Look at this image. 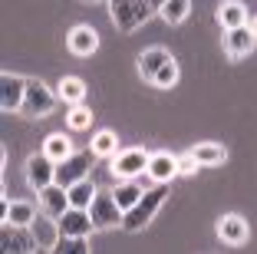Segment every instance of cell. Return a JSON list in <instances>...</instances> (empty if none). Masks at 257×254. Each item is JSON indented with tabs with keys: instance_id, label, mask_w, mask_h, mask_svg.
Instances as JSON below:
<instances>
[{
	"instance_id": "obj_1",
	"label": "cell",
	"mask_w": 257,
	"mask_h": 254,
	"mask_svg": "<svg viewBox=\"0 0 257 254\" xmlns=\"http://www.w3.org/2000/svg\"><path fill=\"white\" fill-rule=\"evenodd\" d=\"M165 195H168V182H155L152 188H145V195L125 211V218H122V228H125V231H132V234L142 231L145 224L159 215L162 202H165Z\"/></svg>"
},
{
	"instance_id": "obj_2",
	"label": "cell",
	"mask_w": 257,
	"mask_h": 254,
	"mask_svg": "<svg viewBox=\"0 0 257 254\" xmlns=\"http://www.w3.org/2000/svg\"><path fill=\"white\" fill-rule=\"evenodd\" d=\"M155 10L149 7V0H109V17H112L119 33H132L139 30Z\"/></svg>"
},
{
	"instance_id": "obj_3",
	"label": "cell",
	"mask_w": 257,
	"mask_h": 254,
	"mask_svg": "<svg viewBox=\"0 0 257 254\" xmlns=\"http://www.w3.org/2000/svg\"><path fill=\"white\" fill-rule=\"evenodd\" d=\"M60 93H53L43 79H27V96H23V116L30 119H43L56 109Z\"/></svg>"
},
{
	"instance_id": "obj_4",
	"label": "cell",
	"mask_w": 257,
	"mask_h": 254,
	"mask_svg": "<svg viewBox=\"0 0 257 254\" xmlns=\"http://www.w3.org/2000/svg\"><path fill=\"white\" fill-rule=\"evenodd\" d=\"M96 158H99L96 152L86 149V152H73V155H66L63 162H56V185L69 188V185H76L79 179H89V168H92Z\"/></svg>"
},
{
	"instance_id": "obj_5",
	"label": "cell",
	"mask_w": 257,
	"mask_h": 254,
	"mask_svg": "<svg viewBox=\"0 0 257 254\" xmlns=\"http://www.w3.org/2000/svg\"><path fill=\"white\" fill-rule=\"evenodd\" d=\"M149 158H152V152H145V149H119L112 155V168L109 172L115 175V182L139 179L142 172H149Z\"/></svg>"
},
{
	"instance_id": "obj_6",
	"label": "cell",
	"mask_w": 257,
	"mask_h": 254,
	"mask_svg": "<svg viewBox=\"0 0 257 254\" xmlns=\"http://www.w3.org/2000/svg\"><path fill=\"white\" fill-rule=\"evenodd\" d=\"M0 247H4V251H14V254H30V251L40 247V241H37L30 224L4 221V228H0Z\"/></svg>"
},
{
	"instance_id": "obj_7",
	"label": "cell",
	"mask_w": 257,
	"mask_h": 254,
	"mask_svg": "<svg viewBox=\"0 0 257 254\" xmlns=\"http://www.w3.org/2000/svg\"><path fill=\"white\" fill-rule=\"evenodd\" d=\"M23 175H27V185H30L33 192H43L46 185H53V182H56V162L46 155V152H37V155L27 158Z\"/></svg>"
},
{
	"instance_id": "obj_8",
	"label": "cell",
	"mask_w": 257,
	"mask_h": 254,
	"mask_svg": "<svg viewBox=\"0 0 257 254\" xmlns=\"http://www.w3.org/2000/svg\"><path fill=\"white\" fill-rule=\"evenodd\" d=\"M89 215H92V221H96V228H115V224H122L125 211L115 202L112 192H96V198H92V205H89Z\"/></svg>"
},
{
	"instance_id": "obj_9",
	"label": "cell",
	"mask_w": 257,
	"mask_h": 254,
	"mask_svg": "<svg viewBox=\"0 0 257 254\" xmlns=\"http://www.w3.org/2000/svg\"><path fill=\"white\" fill-rule=\"evenodd\" d=\"M23 96H27V76L4 73L0 76V109L7 112H23Z\"/></svg>"
},
{
	"instance_id": "obj_10",
	"label": "cell",
	"mask_w": 257,
	"mask_h": 254,
	"mask_svg": "<svg viewBox=\"0 0 257 254\" xmlns=\"http://www.w3.org/2000/svg\"><path fill=\"white\" fill-rule=\"evenodd\" d=\"M56 221H60V234H83V238H89L96 231V221H92L89 208H76V205H69L63 211V218H56Z\"/></svg>"
},
{
	"instance_id": "obj_11",
	"label": "cell",
	"mask_w": 257,
	"mask_h": 254,
	"mask_svg": "<svg viewBox=\"0 0 257 254\" xmlns=\"http://www.w3.org/2000/svg\"><path fill=\"white\" fill-rule=\"evenodd\" d=\"M257 46V37L250 33V27H234V30H224V53L231 60H244L250 56Z\"/></svg>"
},
{
	"instance_id": "obj_12",
	"label": "cell",
	"mask_w": 257,
	"mask_h": 254,
	"mask_svg": "<svg viewBox=\"0 0 257 254\" xmlns=\"http://www.w3.org/2000/svg\"><path fill=\"white\" fill-rule=\"evenodd\" d=\"M218 238L224 241V244L237 247V244H244V241L250 238V228H247V221H244L241 215H221V221H218Z\"/></svg>"
},
{
	"instance_id": "obj_13",
	"label": "cell",
	"mask_w": 257,
	"mask_h": 254,
	"mask_svg": "<svg viewBox=\"0 0 257 254\" xmlns=\"http://www.w3.org/2000/svg\"><path fill=\"white\" fill-rule=\"evenodd\" d=\"M37 195H40V208H43L46 215H53V218H63V211L73 205V202H69V192L63 185H56V182H53V185H46L43 192H37Z\"/></svg>"
},
{
	"instance_id": "obj_14",
	"label": "cell",
	"mask_w": 257,
	"mask_h": 254,
	"mask_svg": "<svg viewBox=\"0 0 257 254\" xmlns=\"http://www.w3.org/2000/svg\"><path fill=\"white\" fill-rule=\"evenodd\" d=\"M66 46L73 56H89V53L99 50V33L92 27H73L66 37Z\"/></svg>"
},
{
	"instance_id": "obj_15",
	"label": "cell",
	"mask_w": 257,
	"mask_h": 254,
	"mask_svg": "<svg viewBox=\"0 0 257 254\" xmlns=\"http://www.w3.org/2000/svg\"><path fill=\"white\" fill-rule=\"evenodd\" d=\"M149 175L152 182H172L175 175H178V155H172V152H152L149 158Z\"/></svg>"
},
{
	"instance_id": "obj_16",
	"label": "cell",
	"mask_w": 257,
	"mask_h": 254,
	"mask_svg": "<svg viewBox=\"0 0 257 254\" xmlns=\"http://www.w3.org/2000/svg\"><path fill=\"white\" fill-rule=\"evenodd\" d=\"M33 234H37L40 247H46V251H53V244L60 241V221H56L53 215H46V211H40L37 218H33Z\"/></svg>"
},
{
	"instance_id": "obj_17",
	"label": "cell",
	"mask_w": 257,
	"mask_h": 254,
	"mask_svg": "<svg viewBox=\"0 0 257 254\" xmlns=\"http://www.w3.org/2000/svg\"><path fill=\"white\" fill-rule=\"evenodd\" d=\"M168 60H172V53L162 50V46H149V50H142V56H139V76H142L145 82H152L155 73H159Z\"/></svg>"
},
{
	"instance_id": "obj_18",
	"label": "cell",
	"mask_w": 257,
	"mask_h": 254,
	"mask_svg": "<svg viewBox=\"0 0 257 254\" xmlns=\"http://www.w3.org/2000/svg\"><path fill=\"white\" fill-rule=\"evenodd\" d=\"M218 27L221 30H234V27H247V7H244V4H237V0H224V4H221L218 7Z\"/></svg>"
},
{
	"instance_id": "obj_19",
	"label": "cell",
	"mask_w": 257,
	"mask_h": 254,
	"mask_svg": "<svg viewBox=\"0 0 257 254\" xmlns=\"http://www.w3.org/2000/svg\"><path fill=\"white\" fill-rule=\"evenodd\" d=\"M56 93H60V103L76 106V103H86V82L79 76H63L56 82Z\"/></svg>"
},
{
	"instance_id": "obj_20",
	"label": "cell",
	"mask_w": 257,
	"mask_h": 254,
	"mask_svg": "<svg viewBox=\"0 0 257 254\" xmlns=\"http://www.w3.org/2000/svg\"><path fill=\"white\" fill-rule=\"evenodd\" d=\"M112 195H115V202L122 205V211H128V208H132V205H136L139 198H142V195H145V188L139 185L136 179H122V182H115Z\"/></svg>"
},
{
	"instance_id": "obj_21",
	"label": "cell",
	"mask_w": 257,
	"mask_h": 254,
	"mask_svg": "<svg viewBox=\"0 0 257 254\" xmlns=\"http://www.w3.org/2000/svg\"><path fill=\"white\" fill-rule=\"evenodd\" d=\"M89 149L96 152L99 158H112L115 152H119V139H115L112 129H99V132L92 135V145H89Z\"/></svg>"
},
{
	"instance_id": "obj_22",
	"label": "cell",
	"mask_w": 257,
	"mask_h": 254,
	"mask_svg": "<svg viewBox=\"0 0 257 254\" xmlns=\"http://www.w3.org/2000/svg\"><path fill=\"white\" fill-rule=\"evenodd\" d=\"M191 152H195V158H198L201 165H221V162L227 158V149H224L221 142H198Z\"/></svg>"
},
{
	"instance_id": "obj_23",
	"label": "cell",
	"mask_w": 257,
	"mask_h": 254,
	"mask_svg": "<svg viewBox=\"0 0 257 254\" xmlns=\"http://www.w3.org/2000/svg\"><path fill=\"white\" fill-rule=\"evenodd\" d=\"M162 20L165 23H185L188 20V14H191V0H165V4H162Z\"/></svg>"
},
{
	"instance_id": "obj_24",
	"label": "cell",
	"mask_w": 257,
	"mask_h": 254,
	"mask_svg": "<svg viewBox=\"0 0 257 254\" xmlns=\"http://www.w3.org/2000/svg\"><path fill=\"white\" fill-rule=\"evenodd\" d=\"M43 152L53 162H63L66 155H73V142H69L63 132H53V135H46V142H43Z\"/></svg>"
},
{
	"instance_id": "obj_25",
	"label": "cell",
	"mask_w": 257,
	"mask_h": 254,
	"mask_svg": "<svg viewBox=\"0 0 257 254\" xmlns=\"http://www.w3.org/2000/svg\"><path fill=\"white\" fill-rule=\"evenodd\" d=\"M66 192H69V202H73L76 208H89L92 198H96V185H92L89 179H79L76 185H69Z\"/></svg>"
},
{
	"instance_id": "obj_26",
	"label": "cell",
	"mask_w": 257,
	"mask_h": 254,
	"mask_svg": "<svg viewBox=\"0 0 257 254\" xmlns=\"http://www.w3.org/2000/svg\"><path fill=\"white\" fill-rule=\"evenodd\" d=\"M89 251V238L83 234H60V241L53 244V254H86Z\"/></svg>"
},
{
	"instance_id": "obj_27",
	"label": "cell",
	"mask_w": 257,
	"mask_h": 254,
	"mask_svg": "<svg viewBox=\"0 0 257 254\" xmlns=\"http://www.w3.org/2000/svg\"><path fill=\"white\" fill-rule=\"evenodd\" d=\"M33 218H37V208H33L30 202H10V205H7V215H4V221L33 224Z\"/></svg>"
},
{
	"instance_id": "obj_28",
	"label": "cell",
	"mask_w": 257,
	"mask_h": 254,
	"mask_svg": "<svg viewBox=\"0 0 257 254\" xmlns=\"http://www.w3.org/2000/svg\"><path fill=\"white\" fill-rule=\"evenodd\" d=\"M66 122H69V129H89V122H92V112H89V106L86 103H76V106H69V116H66Z\"/></svg>"
},
{
	"instance_id": "obj_29",
	"label": "cell",
	"mask_w": 257,
	"mask_h": 254,
	"mask_svg": "<svg viewBox=\"0 0 257 254\" xmlns=\"http://www.w3.org/2000/svg\"><path fill=\"white\" fill-rule=\"evenodd\" d=\"M175 82H178V63H175V56L165 63V66L155 73V79H152V86H159V90H172Z\"/></svg>"
},
{
	"instance_id": "obj_30",
	"label": "cell",
	"mask_w": 257,
	"mask_h": 254,
	"mask_svg": "<svg viewBox=\"0 0 257 254\" xmlns=\"http://www.w3.org/2000/svg\"><path fill=\"white\" fill-rule=\"evenodd\" d=\"M198 158H195V152H185V155H178V175H195L198 172Z\"/></svg>"
},
{
	"instance_id": "obj_31",
	"label": "cell",
	"mask_w": 257,
	"mask_h": 254,
	"mask_svg": "<svg viewBox=\"0 0 257 254\" xmlns=\"http://www.w3.org/2000/svg\"><path fill=\"white\" fill-rule=\"evenodd\" d=\"M162 4H165V0H149V7L155 10V14H159V10H162Z\"/></svg>"
},
{
	"instance_id": "obj_32",
	"label": "cell",
	"mask_w": 257,
	"mask_h": 254,
	"mask_svg": "<svg viewBox=\"0 0 257 254\" xmlns=\"http://www.w3.org/2000/svg\"><path fill=\"white\" fill-rule=\"evenodd\" d=\"M247 27H250V33L257 37V17H250V20H247Z\"/></svg>"
},
{
	"instance_id": "obj_33",
	"label": "cell",
	"mask_w": 257,
	"mask_h": 254,
	"mask_svg": "<svg viewBox=\"0 0 257 254\" xmlns=\"http://www.w3.org/2000/svg\"><path fill=\"white\" fill-rule=\"evenodd\" d=\"M86 4H96V0H86Z\"/></svg>"
}]
</instances>
